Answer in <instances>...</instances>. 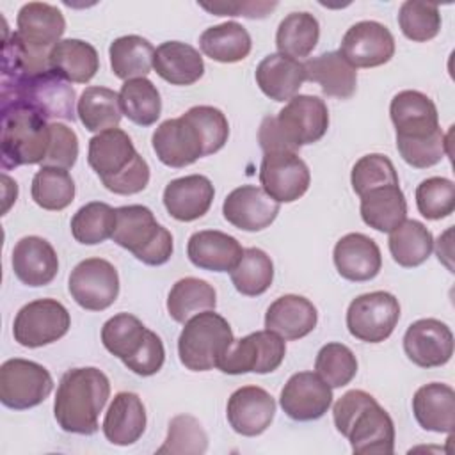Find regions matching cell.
Here are the masks:
<instances>
[{"label": "cell", "mask_w": 455, "mask_h": 455, "mask_svg": "<svg viewBox=\"0 0 455 455\" xmlns=\"http://www.w3.org/2000/svg\"><path fill=\"white\" fill-rule=\"evenodd\" d=\"M123 114L139 126H151L162 114V100L156 85L148 78L126 80L119 91Z\"/></svg>", "instance_id": "b9f144b4"}, {"label": "cell", "mask_w": 455, "mask_h": 455, "mask_svg": "<svg viewBox=\"0 0 455 455\" xmlns=\"http://www.w3.org/2000/svg\"><path fill=\"white\" fill-rule=\"evenodd\" d=\"M75 89L52 69L34 75L7 80L2 78V107L23 105L43 119L75 121Z\"/></svg>", "instance_id": "3957f363"}, {"label": "cell", "mask_w": 455, "mask_h": 455, "mask_svg": "<svg viewBox=\"0 0 455 455\" xmlns=\"http://www.w3.org/2000/svg\"><path fill=\"white\" fill-rule=\"evenodd\" d=\"M336 430L345 435L354 453L391 455L395 425L379 402L363 389L347 391L332 407Z\"/></svg>", "instance_id": "6da1fadb"}, {"label": "cell", "mask_w": 455, "mask_h": 455, "mask_svg": "<svg viewBox=\"0 0 455 455\" xmlns=\"http://www.w3.org/2000/svg\"><path fill=\"white\" fill-rule=\"evenodd\" d=\"M50 146V123L23 105L2 107V169L43 164Z\"/></svg>", "instance_id": "277c9868"}, {"label": "cell", "mask_w": 455, "mask_h": 455, "mask_svg": "<svg viewBox=\"0 0 455 455\" xmlns=\"http://www.w3.org/2000/svg\"><path fill=\"white\" fill-rule=\"evenodd\" d=\"M339 53L352 68H377L395 55V37L379 21H357L345 32Z\"/></svg>", "instance_id": "9a60e30c"}, {"label": "cell", "mask_w": 455, "mask_h": 455, "mask_svg": "<svg viewBox=\"0 0 455 455\" xmlns=\"http://www.w3.org/2000/svg\"><path fill=\"white\" fill-rule=\"evenodd\" d=\"M403 350L419 368H437L453 355V332L437 318L412 322L403 334Z\"/></svg>", "instance_id": "e0dca14e"}, {"label": "cell", "mask_w": 455, "mask_h": 455, "mask_svg": "<svg viewBox=\"0 0 455 455\" xmlns=\"http://www.w3.org/2000/svg\"><path fill=\"white\" fill-rule=\"evenodd\" d=\"M306 80L320 85L322 92L348 100L354 96L357 87V71L352 68L339 52H325L304 62Z\"/></svg>", "instance_id": "4dcf8cb0"}, {"label": "cell", "mask_w": 455, "mask_h": 455, "mask_svg": "<svg viewBox=\"0 0 455 455\" xmlns=\"http://www.w3.org/2000/svg\"><path fill=\"white\" fill-rule=\"evenodd\" d=\"M231 283L238 293L247 297H258L265 293L274 281V263L270 256L258 249H243V254L236 267L229 272Z\"/></svg>", "instance_id": "7bdbcfd3"}, {"label": "cell", "mask_w": 455, "mask_h": 455, "mask_svg": "<svg viewBox=\"0 0 455 455\" xmlns=\"http://www.w3.org/2000/svg\"><path fill=\"white\" fill-rule=\"evenodd\" d=\"M215 188L203 174H188L169 181L164 188L167 213L181 222L201 219L212 206Z\"/></svg>", "instance_id": "7402d4cb"}, {"label": "cell", "mask_w": 455, "mask_h": 455, "mask_svg": "<svg viewBox=\"0 0 455 455\" xmlns=\"http://www.w3.org/2000/svg\"><path fill=\"white\" fill-rule=\"evenodd\" d=\"M350 183L359 197L379 187L400 185L393 162L382 153H370L361 156L352 167Z\"/></svg>", "instance_id": "f907efd6"}, {"label": "cell", "mask_w": 455, "mask_h": 455, "mask_svg": "<svg viewBox=\"0 0 455 455\" xmlns=\"http://www.w3.org/2000/svg\"><path fill=\"white\" fill-rule=\"evenodd\" d=\"M400 320L398 299L389 291H370L355 297L347 309L348 332L366 343H380L391 336Z\"/></svg>", "instance_id": "9c48e42d"}, {"label": "cell", "mask_w": 455, "mask_h": 455, "mask_svg": "<svg viewBox=\"0 0 455 455\" xmlns=\"http://www.w3.org/2000/svg\"><path fill=\"white\" fill-rule=\"evenodd\" d=\"M320 37L318 20L306 11L286 14L275 32V46L281 55L304 59L316 48Z\"/></svg>", "instance_id": "ab89813d"}, {"label": "cell", "mask_w": 455, "mask_h": 455, "mask_svg": "<svg viewBox=\"0 0 455 455\" xmlns=\"http://www.w3.org/2000/svg\"><path fill=\"white\" fill-rule=\"evenodd\" d=\"M208 448V435L203 425L190 414H178L171 419L167 437L156 450L158 455H199Z\"/></svg>", "instance_id": "bcb514c9"}, {"label": "cell", "mask_w": 455, "mask_h": 455, "mask_svg": "<svg viewBox=\"0 0 455 455\" xmlns=\"http://www.w3.org/2000/svg\"><path fill=\"white\" fill-rule=\"evenodd\" d=\"M68 290L80 307L103 311L110 307L119 295V275L110 261L87 258L71 270Z\"/></svg>", "instance_id": "7c38bea8"}, {"label": "cell", "mask_w": 455, "mask_h": 455, "mask_svg": "<svg viewBox=\"0 0 455 455\" xmlns=\"http://www.w3.org/2000/svg\"><path fill=\"white\" fill-rule=\"evenodd\" d=\"M204 11L215 16H245V18H265L272 9L277 7L275 2H215L199 4Z\"/></svg>", "instance_id": "9f6ffc18"}, {"label": "cell", "mask_w": 455, "mask_h": 455, "mask_svg": "<svg viewBox=\"0 0 455 455\" xmlns=\"http://www.w3.org/2000/svg\"><path fill=\"white\" fill-rule=\"evenodd\" d=\"M53 389L50 371L28 359H7L0 366V402L14 411L43 403Z\"/></svg>", "instance_id": "ba28073f"}, {"label": "cell", "mask_w": 455, "mask_h": 455, "mask_svg": "<svg viewBox=\"0 0 455 455\" xmlns=\"http://www.w3.org/2000/svg\"><path fill=\"white\" fill-rule=\"evenodd\" d=\"M78 158V137L76 133L62 124L50 123V146L41 167L71 169Z\"/></svg>", "instance_id": "f5cc1de1"}, {"label": "cell", "mask_w": 455, "mask_h": 455, "mask_svg": "<svg viewBox=\"0 0 455 455\" xmlns=\"http://www.w3.org/2000/svg\"><path fill=\"white\" fill-rule=\"evenodd\" d=\"M112 73L121 80L146 78L153 68L155 48L153 44L135 34L121 36L110 43L108 48Z\"/></svg>", "instance_id": "8d00e7d4"}, {"label": "cell", "mask_w": 455, "mask_h": 455, "mask_svg": "<svg viewBox=\"0 0 455 455\" xmlns=\"http://www.w3.org/2000/svg\"><path fill=\"white\" fill-rule=\"evenodd\" d=\"M315 370L332 389L347 386L357 373L355 354L343 343L323 345L315 359Z\"/></svg>", "instance_id": "c3c4849f"}, {"label": "cell", "mask_w": 455, "mask_h": 455, "mask_svg": "<svg viewBox=\"0 0 455 455\" xmlns=\"http://www.w3.org/2000/svg\"><path fill=\"white\" fill-rule=\"evenodd\" d=\"M110 396L108 377L94 368H71L59 382L53 416L69 434L91 435L98 432V416Z\"/></svg>", "instance_id": "7a4b0ae2"}, {"label": "cell", "mask_w": 455, "mask_h": 455, "mask_svg": "<svg viewBox=\"0 0 455 455\" xmlns=\"http://www.w3.org/2000/svg\"><path fill=\"white\" fill-rule=\"evenodd\" d=\"M261 188L277 203L300 199L311 183L306 162L293 151L265 153L259 165Z\"/></svg>", "instance_id": "5bb4252c"}, {"label": "cell", "mask_w": 455, "mask_h": 455, "mask_svg": "<svg viewBox=\"0 0 455 455\" xmlns=\"http://www.w3.org/2000/svg\"><path fill=\"white\" fill-rule=\"evenodd\" d=\"M412 414L421 428L451 434L455 427V391L443 382L421 386L412 396Z\"/></svg>", "instance_id": "f1b7e54d"}, {"label": "cell", "mask_w": 455, "mask_h": 455, "mask_svg": "<svg viewBox=\"0 0 455 455\" xmlns=\"http://www.w3.org/2000/svg\"><path fill=\"white\" fill-rule=\"evenodd\" d=\"M396 149L405 164L416 169H427L448 155V137L439 128L425 139H396Z\"/></svg>", "instance_id": "816d5d0a"}, {"label": "cell", "mask_w": 455, "mask_h": 455, "mask_svg": "<svg viewBox=\"0 0 455 455\" xmlns=\"http://www.w3.org/2000/svg\"><path fill=\"white\" fill-rule=\"evenodd\" d=\"M2 183H4V210H2V213H7L9 206L16 201L18 185H16V181L11 180L7 174H2Z\"/></svg>", "instance_id": "680465c9"}, {"label": "cell", "mask_w": 455, "mask_h": 455, "mask_svg": "<svg viewBox=\"0 0 455 455\" xmlns=\"http://www.w3.org/2000/svg\"><path fill=\"white\" fill-rule=\"evenodd\" d=\"M215 288L199 277H183L176 281L167 297L169 316L178 323H185L188 318L201 311L215 309Z\"/></svg>", "instance_id": "60d3db41"}, {"label": "cell", "mask_w": 455, "mask_h": 455, "mask_svg": "<svg viewBox=\"0 0 455 455\" xmlns=\"http://www.w3.org/2000/svg\"><path fill=\"white\" fill-rule=\"evenodd\" d=\"M389 116L396 139H425L439 130L435 103L423 92L405 89L393 96Z\"/></svg>", "instance_id": "ffe728a7"}, {"label": "cell", "mask_w": 455, "mask_h": 455, "mask_svg": "<svg viewBox=\"0 0 455 455\" xmlns=\"http://www.w3.org/2000/svg\"><path fill=\"white\" fill-rule=\"evenodd\" d=\"M112 240L146 265H164L172 256V235L156 222L153 212L142 204L116 208Z\"/></svg>", "instance_id": "5b68a950"}, {"label": "cell", "mask_w": 455, "mask_h": 455, "mask_svg": "<svg viewBox=\"0 0 455 455\" xmlns=\"http://www.w3.org/2000/svg\"><path fill=\"white\" fill-rule=\"evenodd\" d=\"M164 361H165L164 343H162L160 336L151 331L146 347L139 352L137 357L128 361L124 366L140 377H149V375H155L156 371H160V368L164 366Z\"/></svg>", "instance_id": "11a10c76"}, {"label": "cell", "mask_w": 455, "mask_h": 455, "mask_svg": "<svg viewBox=\"0 0 455 455\" xmlns=\"http://www.w3.org/2000/svg\"><path fill=\"white\" fill-rule=\"evenodd\" d=\"M199 48L212 60L233 64L251 53L252 41L245 27L236 21H226L206 28L199 37Z\"/></svg>", "instance_id": "e575fe53"}, {"label": "cell", "mask_w": 455, "mask_h": 455, "mask_svg": "<svg viewBox=\"0 0 455 455\" xmlns=\"http://www.w3.org/2000/svg\"><path fill=\"white\" fill-rule=\"evenodd\" d=\"M149 183V165L148 162L137 155L132 165L123 171L119 176L103 181V187L119 196H132L142 192Z\"/></svg>", "instance_id": "db71d44e"}, {"label": "cell", "mask_w": 455, "mask_h": 455, "mask_svg": "<svg viewBox=\"0 0 455 455\" xmlns=\"http://www.w3.org/2000/svg\"><path fill=\"white\" fill-rule=\"evenodd\" d=\"M275 414V400L258 386L238 387L228 400L226 416L231 428L245 437L263 434Z\"/></svg>", "instance_id": "d6986e66"}, {"label": "cell", "mask_w": 455, "mask_h": 455, "mask_svg": "<svg viewBox=\"0 0 455 455\" xmlns=\"http://www.w3.org/2000/svg\"><path fill=\"white\" fill-rule=\"evenodd\" d=\"M71 327L68 309L55 299H37L25 304L14 318V341L27 348L55 343Z\"/></svg>", "instance_id": "30bf717a"}, {"label": "cell", "mask_w": 455, "mask_h": 455, "mask_svg": "<svg viewBox=\"0 0 455 455\" xmlns=\"http://www.w3.org/2000/svg\"><path fill=\"white\" fill-rule=\"evenodd\" d=\"M398 27L402 34L414 43H427L441 30V12L434 4L407 0L398 11Z\"/></svg>", "instance_id": "7dc6e473"}, {"label": "cell", "mask_w": 455, "mask_h": 455, "mask_svg": "<svg viewBox=\"0 0 455 455\" xmlns=\"http://www.w3.org/2000/svg\"><path fill=\"white\" fill-rule=\"evenodd\" d=\"M153 149L164 165L181 169L208 156L206 140L188 112L158 124L151 137Z\"/></svg>", "instance_id": "8fae6325"}, {"label": "cell", "mask_w": 455, "mask_h": 455, "mask_svg": "<svg viewBox=\"0 0 455 455\" xmlns=\"http://www.w3.org/2000/svg\"><path fill=\"white\" fill-rule=\"evenodd\" d=\"M318 322L316 307L302 295H283L265 313V329L279 334L284 341L307 336Z\"/></svg>", "instance_id": "d4e9b609"}, {"label": "cell", "mask_w": 455, "mask_h": 455, "mask_svg": "<svg viewBox=\"0 0 455 455\" xmlns=\"http://www.w3.org/2000/svg\"><path fill=\"white\" fill-rule=\"evenodd\" d=\"M116 229V208L92 201L76 210L71 219V235L78 243L96 245L112 238Z\"/></svg>", "instance_id": "f6af8a7d"}, {"label": "cell", "mask_w": 455, "mask_h": 455, "mask_svg": "<svg viewBox=\"0 0 455 455\" xmlns=\"http://www.w3.org/2000/svg\"><path fill=\"white\" fill-rule=\"evenodd\" d=\"M332 259L338 274L354 283L373 279L382 267L377 242L363 233H348L341 236L334 245Z\"/></svg>", "instance_id": "603a6c76"}, {"label": "cell", "mask_w": 455, "mask_h": 455, "mask_svg": "<svg viewBox=\"0 0 455 455\" xmlns=\"http://www.w3.org/2000/svg\"><path fill=\"white\" fill-rule=\"evenodd\" d=\"M235 341L231 325L213 309L201 311L185 322L178 338L181 364L192 371L217 368L219 359Z\"/></svg>", "instance_id": "8992f818"}, {"label": "cell", "mask_w": 455, "mask_h": 455, "mask_svg": "<svg viewBox=\"0 0 455 455\" xmlns=\"http://www.w3.org/2000/svg\"><path fill=\"white\" fill-rule=\"evenodd\" d=\"M279 403L288 418L313 421L322 418L332 403V387L315 371L293 373L281 389Z\"/></svg>", "instance_id": "2e32d148"}, {"label": "cell", "mask_w": 455, "mask_h": 455, "mask_svg": "<svg viewBox=\"0 0 455 455\" xmlns=\"http://www.w3.org/2000/svg\"><path fill=\"white\" fill-rule=\"evenodd\" d=\"M14 275L27 286H46L59 272V258L53 245L36 235L23 236L12 249Z\"/></svg>", "instance_id": "44dd1931"}, {"label": "cell", "mask_w": 455, "mask_h": 455, "mask_svg": "<svg viewBox=\"0 0 455 455\" xmlns=\"http://www.w3.org/2000/svg\"><path fill=\"white\" fill-rule=\"evenodd\" d=\"M243 249L240 242L217 229L196 231L187 243V256L192 265L212 272H231L240 261Z\"/></svg>", "instance_id": "cb8c5ba5"}, {"label": "cell", "mask_w": 455, "mask_h": 455, "mask_svg": "<svg viewBox=\"0 0 455 455\" xmlns=\"http://www.w3.org/2000/svg\"><path fill=\"white\" fill-rule=\"evenodd\" d=\"M418 212L428 220H439L453 213L455 210V185L443 176H432L423 180L416 187Z\"/></svg>", "instance_id": "681fc988"}, {"label": "cell", "mask_w": 455, "mask_h": 455, "mask_svg": "<svg viewBox=\"0 0 455 455\" xmlns=\"http://www.w3.org/2000/svg\"><path fill=\"white\" fill-rule=\"evenodd\" d=\"M76 114L85 130L105 132L117 128L123 117L119 94L108 87H85L76 103Z\"/></svg>", "instance_id": "74e56055"}, {"label": "cell", "mask_w": 455, "mask_h": 455, "mask_svg": "<svg viewBox=\"0 0 455 455\" xmlns=\"http://www.w3.org/2000/svg\"><path fill=\"white\" fill-rule=\"evenodd\" d=\"M50 69L73 84H87L100 69V57L91 43L60 39L50 50Z\"/></svg>", "instance_id": "d6a6232c"}, {"label": "cell", "mask_w": 455, "mask_h": 455, "mask_svg": "<svg viewBox=\"0 0 455 455\" xmlns=\"http://www.w3.org/2000/svg\"><path fill=\"white\" fill-rule=\"evenodd\" d=\"M18 36L36 46L52 50L55 43L60 41L64 30H66V20L52 4L46 2H28L25 4L16 18Z\"/></svg>", "instance_id": "f546056e"}, {"label": "cell", "mask_w": 455, "mask_h": 455, "mask_svg": "<svg viewBox=\"0 0 455 455\" xmlns=\"http://www.w3.org/2000/svg\"><path fill=\"white\" fill-rule=\"evenodd\" d=\"M137 155L128 133L121 128H110L89 140L87 162L103 183L126 171Z\"/></svg>", "instance_id": "484cf974"}, {"label": "cell", "mask_w": 455, "mask_h": 455, "mask_svg": "<svg viewBox=\"0 0 455 455\" xmlns=\"http://www.w3.org/2000/svg\"><path fill=\"white\" fill-rule=\"evenodd\" d=\"M224 219L242 231H261L268 228L277 213L279 203L261 187L242 185L231 190L222 204Z\"/></svg>", "instance_id": "ac0fdd59"}, {"label": "cell", "mask_w": 455, "mask_h": 455, "mask_svg": "<svg viewBox=\"0 0 455 455\" xmlns=\"http://www.w3.org/2000/svg\"><path fill=\"white\" fill-rule=\"evenodd\" d=\"M146 409L137 393L121 391L117 393L103 419V434L107 441L117 446H130L137 443L146 430Z\"/></svg>", "instance_id": "4316f807"}, {"label": "cell", "mask_w": 455, "mask_h": 455, "mask_svg": "<svg viewBox=\"0 0 455 455\" xmlns=\"http://www.w3.org/2000/svg\"><path fill=\"white\" fill-rule=\"evenodd\" d=\"M275 124L284 140L299 151L300 146L318 142L329 128V110L323 100L297 94L279 110Z\"/></svg>", "instance_id": "4fadbf2b"}, {"label": "cell", "mask_w": 455, "mask_h": 455, "mask_svg": "<svg viewBox=\"0 0 455 455\" xmlns=\"http://www.w3.org/2000/svg\"><path fill=\"white\" fill-rule=\"evenodd\" d=\"M286 343L272 331H256L240 339L219 359L217 368L229 375L240 373H270L277 370L284 359Z\"/></svg>", "instance_id": "52a82bcc"}, {"label": "cell", "mask_w": 455, "mask_h": 455, "mask_svg": "<svg viewBox=\"0 0 455 455\" xmlns=\"http://www.w3.org/2000/svg\"><path fill=\"white\" fill-rule=\"evenodd\" d=\"M153 69L172 85H192L204 75V62L194 46L165 41L155 50Z\"/></svg>", "instance_id": "1f68e13d"}, {"label": "cell", "mask_w": 455, "mask_h": 455, "mask_svg": "<svg viewBox=\"0 0 455 455\" xmlns=\"http://www.w3.org/2000/svg\"><path fill=\"white\" fill-rule=\"evenodd\" d=\"M256 84L274 101H290L306 82L304 64L297 59L268 53L256 68Z\"/></svg>", "instance_id": "83f0119b"}, {"label": "cell", "mask_w": 455, "mask_h": 455, "mask_svg": "<svg viewBox=\"0 0 455 455\" xmlns=\"http://www.w3.org/2000/svg\"><path fill=\"white\" fill-rule=\"evenodd\" d=\"M32 199L37 206L50 212L68 208L75 199V181L66 169L41 167L30 187Z\"/></svg>", "instance_id": "ee69618b"}, {"label": "cell", "mask_w": 455, "mask_h": 455, "mask_svg": "<svg viewBox=\"0 0 455 455\" xmlns=\"http://www.w3.org/2000/svg\"><path fill=\"white\" fill-rule=\"evenodd\" d=\"M361 217L364 224L391 233L407 217V201L400 185H386L361 196Z\"/></svg>", "instance_id": "836d02e7"}, {"label": "cell", "mask_w": 455, "mask_h": 455, "mask_svg": "<svg viewBox=\"0 0 455 455\" xmlns=\"http://www.w3.org/2000/svg\"><path fill=\"white\" fill-rule=\"evenodd\" d=\"M151 331L133 315L119 313L108 318L101 327L103 347L126 364L146 347Z\"/></svg>", "instance_id": "d590c367"}, {"label": "cell", "mask_w": 455, "mask_h": 455, "mask_svg": "<svg viewBox=\"0 0 455 455\" xmlns=\"http://www.w3.org/2000/svg\"><path fill=\"white\" fill-rule=\"evenodd\" d=\"M258 142L263 153H274V151H293L297 153L281 135L277 124H275V116H267L258 130Z\"/></svg>", "instance_id": "6f0895ef"}, {"label": "cell", "mask_w": 455, "mask_h": 455, "mask_svg": "<svg viewBox=\"0 0 455 455\" xmlns=\"http://www.w3.org/2000/svg\"><path fill=\"white\" fill-rule=\"evenodd\" d=\"M389 252L393 259L405 268L419 267L434 251V236L425 224L414 219H405L389 233Z\"/></svg>", "instance_id": "f35d334b"}]
</instances>
